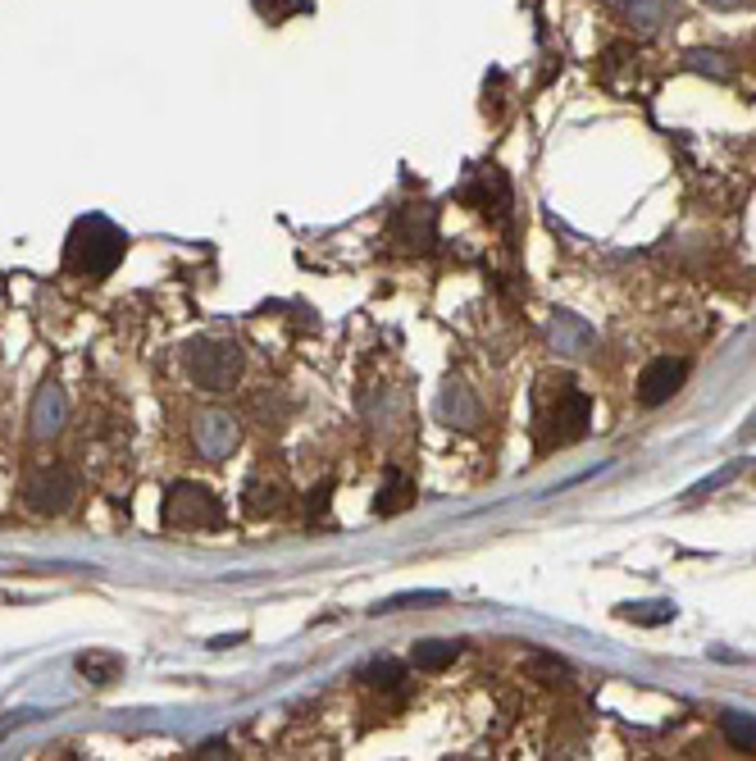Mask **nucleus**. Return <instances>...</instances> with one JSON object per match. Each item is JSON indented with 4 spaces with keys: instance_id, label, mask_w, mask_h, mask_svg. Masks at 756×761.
I'll list each match as a JSON object with an SVG mask.
<instances>
[{
    "instance_id": "1",
    "label": "nucleus",
    "mask_w": 756,
    "mask_h": 761,
    "mask_svg": "<svg viewBox=\"0 0 756 761\" xmlns=\"http://www.w3.org/2000/svg\"><path fill=\"white\" fill-rule=\"evenodd\" d=\"M124 247H128V238L119 233V228L109 219H101V215H92V219H83L69 233L64 264L73 274H83V279H105L124 260Z\"/></svg>"
},
{
    "instance_id": "2",
    "label": "nucleus",
    "mask_w": 756,
    "mask_h": 761,
    "mask_svg": "<svg viewBox=\"0 0 756 761\" xmlns=\"http://www.w3.org/2000/svg\"><path fill=\"white\" fill-rule=\"evenodd\" d=\"M165 529H219L223 524V507L210 488L201 483H174L169 498H165V511H160Z\"/></svg>"
},
{
    "instance_id": "3",
    "label": "nucleus",
    "mask_w": 756,
    "mask_h": 761,
    "mask_svg": "<svg viewBox=\"0 0 756 761\" xmlns=\"http://www.w3.org/2000/svg\"><path fill=\"white\" fill-rule=\"evenodd\" d=\"M187 369H192L197 388L223 393V388H233V378L242 369V352H238V342L201 337V342H192V347H187Z\"/></svg>"
},
{
    "instance_id": "4",
    "label": "nucleus",
    "mask_w": 756,
    "mask_h": 761,
    "mask_svg": "<svg viewBox=\"0 0 756 761\" xmlns=\"http://www.w3.org/2000/svg\"><path fill=\"white\" fill-rule=\"evenodd\" d=\"M547 425V447H565V442H579L588 434V397L575 393V384H560L556 406L543 415Z\"/></svg>"
},
{
    "instance_id": "5",
    "label": "nucleus",
    "mask_w": 756,
    "mask_h": 761,
    "mask_svg": "<svg viewBox=\"0 0 756 761\" xmlns=\"http://www.w3.org/2000/svg\"><path fill=\"white\" fill-rule=\"evenodd\" d=\"M684 378H689V361L657 356L648 369L638 374V402L642 406H661V402H670L679 388H684Z\"/></svg>"
},
{
    "instance_id": "6",
    "label": "nucleus",
    "mask_w": 756,
    "mask_h": 761,
    "mask_svg": "<svg viewBox=\"0 0 756 761\" xmlns=\"http://www.w3.org/2000/svg\"><path fill=\"white\" fill-rule=\"evenodd\" d=\"M73 492H78V483H73L69 470H42L28 483V507L42 515H60L73 502Z\"/></svg>"
},
{
    "instance_id": "7",
    "label": "nucleus",
    "mask_w": 756,
    "mask_h": 761,
    "mask_svg": "<svg viewBox=\"0 0 756 761\" xmlns=\"http://www.w3.org/2000/svg\"><path fill=\"white\" fill-rule=\"evenodd\" d=\"M392 233H397V242H406V247L429 251V247H433V210H429V206H406V210L392 219Z\"/></svg>"
},
{
    "instance_id": "8",
    "label": "nucleus",
    "mask_w": 756,
    "mask_h": 761,
    "mask_svg": "<svg viewBox=\"0 0 756 761\" xmlns=\"http://www.w3.org/2000/svg\"><path fill=\"white\" fill-rule=\"evenodd\" d=\"M414 507V479H406L401 470H388L384 475V488L374 498V515H401Z\"/></svg>"
},
{
    "instance_id": "9",
    "label": "nucleus",
    "mask_w": 756,
    "mask_h": 761,
    "mask_svg": "<svg viewBox=\"0 0 756 761\" xmlns=\"http://www.w3.org/2000/svg\"><path fill=\"white\" fill-rule=\"evenodd\" d=\"M461 657V643H451V638H429V643H414V670H447L451 661Z\"/></svg>"
},
{
    "instance_id": "10",
    "label": "nucleus",
    "mask_w": 756,
    "mask_h": 761,
    "mask_svg": "<svg viewBox=\"0 0 756 761\" xmlns=\"http://www.w3.org/2000/svg\"><path fill=\"white\" fill-rule=\"evenodd\" d=\"M197 438H201V451H206V456H223V451L238 442V429H233L229 415H206L201 429H197Z\"/></svg>"
},
{
    "instance_id": "11",
    "label": "nucleus",
    "mask_w": 756,
    "mask_h": 761,
    "mask_svg": "<svg viewBox=\"0 0 756 761\" xmlns=\"http://www.w3.org/2000/svg\"><path fill=\"white\" fill-rule=\"evenodd\" d=\"M670 0H633V6H624V19L638 28V32H657L665 19H670Z\"/></svg>"
},
{
    "instance_id": "12",
    "label": "nucleus",
    "mask_w": 756,
    "mask_h": 761,
    "mask_svg": "<svg viewBox=\"0 0 756 761\" xmlns=\"http://www.w3.org/2000/svg\"><path fill=\"white\" fill-rule=\"evenodd\" d=\"M620 616L652 629V625H670L679 612H674V602H629V606H620Z\"/></svg>"
},
{
    "instance_id": "13",
    "label": "nucleus",
    "mask_w": 756,
    "mask_h": 761,
    "mask_svg": "<svg viewBox=\"0 0 756 761\" xmlns=\"http://www.w3.org/2000/svg\"><path fill=\"white\" fill-rule=\"evenodd\" d=\"M78 670H83L92 684H101V689H105V684H115V679H119L124 661H119L115 653H83V657H78Z\"/></svg>"
},
{
    "instance_id": "14",
    "label": "nucleus",
    "mask_w": 756,
    "mask_h": 761,
    "mask_svg": "<svg viewBox=\"0 0 756 761\" xmlns=\"http://www.w3.org/2000/svg\"><path fill=\"white\" fill-rule=\"evenodd\" d=\"M60 415H64V402H60V393H55V388H46L42 397H36V415H32V434H36V438H46V434H55V429H60Z\"/></svg>"
},
{
    "instance_id": "15",
    "label": "nucleus",
    "mask_w": 756,
    "mask_h": 761,
    "mask_svg": "<svg viewBox=\"0 0 756 761\" xmlns=\"http://www.w3.org/2000/svg\"><path fill=\"white\" fill-rule=\"evenodd\" d=\"M442 415L451 425H461V429H470L474 425V402L465 397V388L461 384H447V393H442Z\"/></svg>"
},
{
    "instance_id": "16",
    "label": "nucleus",
    "mask_w": 756,
    "mask_h": 761,
    "mask_svg": "<svg viewBox=\"0 0 756 761\" xmlns=\"http://www.w3.org/2000/svg\"><path fill=\"white\" fill-rule=\"evenodd\" d=\"M725 739L743 752H756V716H743V711H729L725 716Z\"/></svg>"
},
{
    "instance_id": "17",
    "label": "nucleus",
    "mask_w": 756,
    "mask_h": 761,
    "mask_svg": "<svg viewBox=\"0 0 756 761\" xmlns=\"http://www.w3.org/2000/svg\"><path fill=\"white\" fill-rule=\"evenodd\" d=\"M433 602H447V593H401V597H388L374 606V616H388V612H406V606H433Z\"/></svg>"
},
{
    "instance_id": "18",
    "label": "nucleus",
    "mask_w": 756,
    "mask_h": 761,
    "mask_svg": "<svg viewBox=\"0 0 756 761\" xmlns=\"http://www.w3.org/2000/svg\"><path fill=\"white\" fill-rule=\"evenodd\" d=\"M365 679L374 684V689H397V684L406 679V666H401V661H374V666L365 670Z\"/></svg>"
},
{
    "instance_id": "19",
    "label": "nucleus",
    "mask_w": 756,
    "mask_h": 761,
    "mask_svg": "<svg viewBox=\"0 0 756 761\" xmlns=\"http://www.w3.org/2000/svg\"><path fill=\"white\" fill-rule=\"evenodd\" d=\"M246 511L251 515H264V511H279V488L270 483H246Z\"/></svg>"
},
{
    "instance_id": "20",
    "label": "nucleus",
    "mask_w": 756,
    "mask_h": 761,
    "mask_svg": "<svg viewBox=\"0 0 756 761\" xmlns=\"http://www.w3.org/2000/svg\"><path fill=\"white\" fill-rule=\"evenodd\" d=\"M255 10L270 19V23H279L287 14H296V10H306V0H255Z\"/></svg>"
},
{
    "instance_id": "21",
    "label": "nucleus",
    "mask_w": 756,
    "mask_h": 761,
    "mask_svg": "<svg viewBox=\"0 0 756 761\" xmlns=\"http://www.w3.org/2000/svg\"><path fill=\"white\" fill-rule=\"evenodd\" d=\"M689 64H693L697 73H715V79H725V73H729V64H725V55H721V51H693V55H689Z\"/></svg>"
},
{
    "instance_id": "22",
    "label": "nucleus",
    "mask_w": 756,
    "mask_h": 761,
    "mask_svg": "<svg viewBox=\"0 0 756 761\" xmlns=\"http://www.w3.org/2000/svg\"><path fill=\"white\" fill-rule=\"evenodd\" d=\"M534 670H543V675H547V684H556V679L570 675V666L556 661V657H534Z\"/></svg>"
},
{
    "instance_id": "23",
    "label": "nucleus",
    "mask_w": 756,
    "mask_h": 761,
    "mask_svg": "<svg viewBox=\"0 0 756 761\" xmlns=\"http://www.w3.org/2000/svg\"><path fill=\"white\" fill-rule=\"evenodd\" d=\"M328 492H333V483H319V488L311 492V515H324V511H328Z\"/></svg>"
},
{
    "instance_id": "24",
    "label": "nucleus",
    "mask_w": 756,
    "mask_h": 761,
    "mask_svg": "<svg viewBox=\"0 0 756 761\" xmlns=\"http://www.w3.org/2000/svg\"><path fill=\"white\" fill-rule=\"evenodd\" d=\"M706 6H715V10H738V6H747V0H706Z\"/></svg>"
},
{
    "instance_id": "25",
    "label": "nucleus",
    "mask_w": 756,
    "mask_h": 761,
    "mask_svg": "<svg viewBox=\"0 0 756 761\" xmlns=\"http://www.w3.org/2000/svg\"><path fill=\"white\" fill-rule=\"evenodd\" d=\"M197 757H223V743H206V748H197Z\"/></svg>"
}]
</instances>
